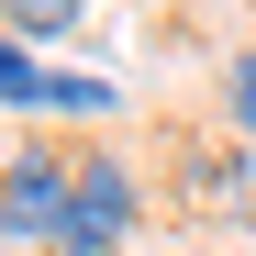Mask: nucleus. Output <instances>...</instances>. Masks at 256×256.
<instances>
[{"label":"nucleus","instance_id":"obj_3","mask_svg":"<svg viewBox=\"0 0 256 256\" xmlns=\"http://www.w3.org/2000/svg\"><path fill=\"white\" fill-rule=\"evenodd\" d=\"M0 100L12 112H112V78H78V67H34L12 34H0Z\"/></svg>","mask_w":256,"mask_h":256},{"label":"nucleus","instance_id":"obj_5","mask_svg":"<svg viewBox=\"0 0 256 256\" xmlns=\"http://www.w3.org/2000/svg\"><path fill=\"white\" fill-rule=\"evenodd\" d=\"M223 100H234V134H256V45L234 56V78H223Z\"/></svg>","mask_w":256,"mask_h":256},{"label":"nucleus","instance_id":"obj_4","mask_svg":"<svg viewBox=\"0 0 256 256\" xmlns=\"http://www.w3.org/2000/svg\"><path fill=\"white\" fill-rule=\"evenodd\" d=\"M12 34H78V0H0Z\"/></svg>","mask_w":256,"mask_h":256},{"label":"nucleus","instance_id":"obj_2","mask_svg":"<svg viewBox=\"0 0 256 256\" xmlns=\"http://www.w3.org/2000/svg\"><path fill=\"white\" fill-rule=\"evenodd\" d=\"M122 234H134V178H122V156H78V200H67L56 256H112Z\"/></svg>","mask_w":256,"mask_h":256},{"label":"nucleus","instance_id":"obj_1","mask_svg":"<svg viewBox=\"0 0 256 256\" xmlns=\"http://www.w3.org/2000/svg\"><path fill=\"white\" fill-rule=\"evenodd\" d=\"M67 200H78V156L67 145H22L12 178H0V234H67Z\"/></svg>","mask_w":256,"mask_h":256}]
</instances>
